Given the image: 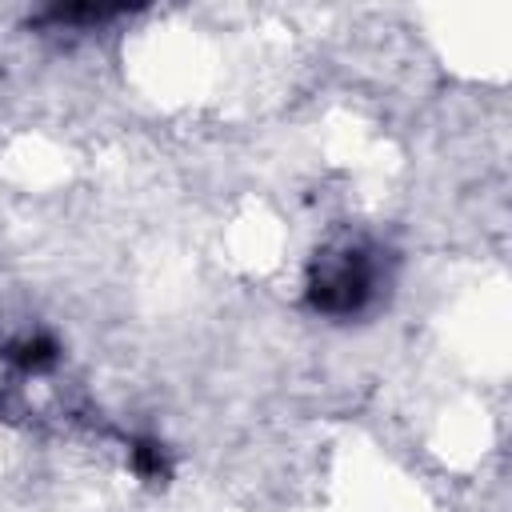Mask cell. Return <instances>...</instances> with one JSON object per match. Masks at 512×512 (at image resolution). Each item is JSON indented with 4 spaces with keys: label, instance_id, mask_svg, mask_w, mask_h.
Instances as JSON below:
<instances>
[{
    "label": "cell",
    "instance_id": "1",
    "mask_svg": "<svg viewBox=\"0 0 512 512\" xmlns=\"http://www.w3.org/2000/svg\"><path fill=\"white\" fill-rule=\"evenodd\" d=\"M372 284H376V272H372L368 256L360 248H348V252H340V260H332L320 272V280L312 284V296L328 312H356L372 296Z\"/></svg>",
    "mask_w": 512,
    "mask_h": 512
}]
</instances>
